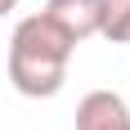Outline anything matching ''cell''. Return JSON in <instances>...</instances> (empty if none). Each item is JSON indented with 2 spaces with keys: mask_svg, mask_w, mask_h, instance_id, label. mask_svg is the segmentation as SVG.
Listing matches in <instances>:
<instances>
[{
  "mask_svg": "<svg viewBox=\"0 0 130 130\" xmlns=\"http://www.w3.org/2000/svg\"><path fill=\"white\" fill-rule=\"evenodd\" d=\"M13 5H18V0H0V18H5V13H9Z\"/></svg>",
  "mask_w": 130,
  "mask_h": 130,
  "instance_id": "5",
  "label": "cell"
},
{
  "mask_svg": "<svg viewBox=\"0 0 130 130\" xmlns=\"http://www.w3.org/2000/svg\"><path fill=\"white\" fill-rule=\"evenodd\" d=\"M76 130H130V108L117 90H90L76 103Z\"/></svg>",
  "mask_w": 130,
  "mask_h": 130,
  "instance_id": "3",
  "label": "cell"
},
{
  "mask_svg": "<svg viewBox=\"0 0 130 130\" xmlns=\"http://www.w3.org/2000/svg\"><path fill=\"white\" fill-rule=\"evenodd\" d=\"M99 36H108L112 45H130V0H103Z\"/></svg>",
  "mask_w": 130,
  "mask_h": 130,
  "instance_id": "4",
  "label": "cell"
},
{
  "mask_svg": "<svg viewBox=\"0 0 130 130\" xmlns=\"http://www.w3.org/2000/svg\"><path fill=\"white\" fill-rule=\"evenodd\" d=\"M72 50L76 45L45 13L23 18L9 36V81H13V90L23 99H54L67 81Z\"/></svg>",
  "mask_w": 130,
  "mask_h": 130,
  "instance_id": "1",
  "label": "cell"
},
{
  "mask_svg": "<svg viewBox=\"0 0 130 130\" xmlns=\"http://www.w3.org/2000/svg\"><path fill=\"white\" fill-rule=\"evenodd\" d=\"M40 13H45V18H50V23L58 27L72 45H81V40L99 36V13H103V0H50Z\"/></svg>",
  "mask_w": 130,
  "mask_h": 130,
  "instance_id": "2",
  "label": "cell"
}]
</instances>
